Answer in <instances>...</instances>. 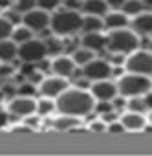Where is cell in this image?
<instances>
[{
  "mask_svg": "<svg viewBox=\"0 0 152 156\" xmlns=\"http://www.w3.org/2000/svg\"><path fill=\"white\" fill-rule=\"evenodd\" d=\"M55 108L60 114L83 118L95 108V98L83 88H66L55 101Z\"/></svg>",
  "mask_w": 152,
  "mask_h": 156,
  "instance_id": "cell-1",
  "label": "cell"
},
{
  "mask_svg": "<svg viewBox=\"0 0 152 156\" xmlns=\"http://www.w3.org/2000/svg\"><path fill=\"white\" fill-rule=\"evenodd\" d=\"M152 88V81L148 75H141V73H125L119 83H117V92L123 98H136V96H143Z\"/></svg>",
  "mask_w": 152,
  "mask_h": 156,
  "instance_id": "cell-2",
  "label": "cell"
},
{
  "mask_svg": "<svg viewBox=\"0 0 152 156\" xmlns=\"http://www.w3.org/2000/svg\"><path fill=\"white\" fill-rule=\"evenodd\" d=\"M106 46L114 53H128V51L137 50L139 37H137V33H134L132 30H126V28L112 30V33L106 39Z\"/></svg>",
  "mask_w": 152,
  "mask_h": 156,
  "instance_id": "cell-3",
  "label": "cell"
},
{
  "mask_svg": "<svg viewBox=\"0 0 152 156\" xmlns=\"http://www.w3.org/2000/svg\"><path fill=\"white\" fill-rule=\"evenodd\" d=\"M50 26H51L53 33H57V35H70L83 28V17L79 11H71V9L59 11L51 17Z\"/></svg>",
  "mask_w": 152,
  "mask_h": 156,
  "instance_id": "cell-4",
  "label": "cell"
},
{
  "mask_svg": "<svg viewBox=\"0 0 152 156\" xmlns=\"http://www.w3.org/2000/svg\"><path fill=\"white\" fill-rule=\"evenodd\" d=\"M125 68L130 73L152 75V51H147V50L132 51V55L125 59Z\"/></svg>",
  "mask_w": 152,
  "mask_h": 156,
  "instance_id": "cell-5",
  "label": "cell"
},
{
  "mask_svg": "<svg viewBox=\"0 0 152 156\" xmlns=\"http://www.w3.org/2000/svg\"><path fill=\"white\" fill-rule=\"evenodd\" d=\"M46 55H48V50H46V42H42V41L31 39L19 46V57L26 62H39Z\"/></svg>",
  "mask_w": 152,
  "mask_h": 156,
  "instance_id": "cell-6",
  "label": "cell"
},
{
  "mask_svg": "<svg viewBox=\"0 0 152 156\" xmlns=\"http://www.w3.org/2000/svg\"><path fill=\"white\" fill-rule=\"evenodd\" d=\"M83 73L88 79H97V81L108 79L112 75V64L103 61V59H94V61H90L88 64L83 66Z\"/></svg>",
  "mask_w": 152,
  "mask_h": 156,
  "instance_id": "cell-7",
  "label": "cell"
},
{
  "mask_svg": "<svg viewBox=\"0 0 152 156\" xmlns=\"http://www.w3.org/2000/svg\"><path fill=\"white\" fill-rule=\"evenodd\" d=\"M66 88H68V81L64 77H59V75L44 77L40 81V94L44 98H59Z\"/></svg>",
  "mask_w": 152,
  "mask_h": 156,
  "instance_id": "cell-8",
  "label": "cell"
},
{
  "mask_svg": "<svg viewBox=\"0 0 152 156\" xmlns=\"http://www.w3.org/2000/svg\"><path fill=\"white\" fill-rule=\"evenodd\" d=\"M22 20H24V26H26V28H29L31 31H40V30H44V28H48V26H50L51 17H50V13H48V11L35 8L33 11L26 13V15L22 17Z\"/></svg>",
  "mask_w": 152,
  "mask_h": 156,
  "instance_id": "cell-9",
  "label": "cell"
},
{
  "mask_svg": "<svg viewBox=\"0 0 152 156\" xmlns=\"http://www.w3.org/2000/svg\"><path fill=\"white\" fill-rule=\"evenodd\" d=\"M90 94L97 99V101H112L116 99V96L119 94L117 92V85H114L112 81L108 79H101V81H95L90 88Z\"/></svg>",
  "mask_w": 152,
  "mask_h": 156,
  "instance_id": "cell-10",
  "label": "cell"
},
{
  "mask_svg": "<svg viewBox=\"0 0 152 156\" xmlns=\"http://www.w3.org/2000/svg\"><path fill=\"white\" fill-rule=\"evenodd\" d=\"M9 110L15 116L28 118L33 112H37V101L31 96H20V98H15L13 101H9Z\"/></svg>",
  "mask_w": 152,
  "mask_h": 156,
  "instance_id": "cell-11",
  "label": "cell"
},
{
  "mask_svg": "<svg viewBox=\"0 0 152 156\" xmlns=\"http://www.w3.org/2000/svg\"><path fill=\"white\" fill-rule=\"evenodd\" d=\"M51 70H53V73L59 75V77H68V75L73 73L75 62H73L71 57H57V59H53V62H51Z\"/></svg>",
  "mask_w": 152,
  "mask_h": 156,
  "instance_id": "cell-12",
  "label": "cell"
},
{
  "mask_svg": "<svg viewBox=\"0 0 152 156\" xmlns=\"http://www.w3.org/2000/svg\"><path fill=\"white\" fill-rule=\"evenodd\" d=\"M132 26H134V33L150 35V33H152V13H150V11L139 13L137 17H134Z\"/></svg>",
  "mask_w": 152,
  "mask_h": 156,
  "instance_id": "cell-13",
  "label": "cell"
},
{
  "mask_svg": "<svg viewBox=\"0 0 152 156\" xmlns=\"http://www.w3.org/2000/svg\"><path fill=\"white\" fill-rule=\"evenodd\" d=\"M121 123L125 125L126 130H141L145 127V116L137 114V112H126L121 116Z\"/></svg>",
  "mask_w": 152,
  "mask_h": 156,
  "instance_id": "cell-14",
  "label": "cell"
},
{
  "mask_svg": "<svg viewBox=\"0 0 152 156\" xmlns=\"http://www.w3.org/2000/svg\"><path fill=\"white\" fill-rule=\"evenodd\" d=\"M81 44H83V48L92 50V51L103 50V48L106 46V37L101 35V33H86V35L81 39Z\"/></svg>",
  "mask_w": 152,
  "mask_h": 156,
  "instance_id": "cell-15",
  "label": "cell"
},
{
  "mask_svg": "<svg viewBox=\"0 0 152 156\" xmlns=\"http://www.w3.org/2000/svg\"><path fill=\"white\" fill-rule=\"evenodd\" d=\"M83 9L88 15L103 17L108 13V2L106 0H86V2H83Z\"/></svg>",
  "mask_w": 152,
  "mask_h": 156,
  "instance_id": "cell-16",
  "label": "cell"
},
{
  "mask_svg": "<svg viewBox=\"0 0 152 156\" xmlns=\"http://www.w3.org/2000/svg\"><path fill=\"white\" fill-rule=\"evenodd\" d=\"M126 15H123L121 11H114V13H108L106 19H105V26H108L110 30H121V28H126Z\"/></svg>",
  "mask_w": 152,
  "mask_h": 156,
  "instance_id": "cell-17",
  "label": "cell"
},
{
  "mask_svg": "<svg viewBox=\"0 0 152 156\" xmlns=\"http://www.w3.org/2000/svg\"><path fill=\"white\" fill-rule=\"evenodd\" d=\"M83 28L86 33H101V30L105 28V20L101 17L86 15V17H83Z\"/></svg>",
  "mask_w": 152,
  "mask_h": 156,
  "instance_id": "cell-18",
  "label": "cell"
},
{
  "mask_svg": "<svg viewBox=\"0 0 152 156\" xmlns=\"http://www.w3.org/2000/svg\"><path fill=\"white\" fill-rule=\"evenodd\" d=\"M15 55H19V48L13 41H0V61H11Z\"/></svg>",
  "mask_w": 152,
  "mask_h": 156,
  "instance_id": "cell-19",
  "label": "cell"
},
{
  "mask_svg": "<svg viewBox=\"0 0 152 156\" xmlns=\"http://www.w3.org/2000/svg\"><path fill=\"white\" fill-rule=\"evenodd\" d=\"M145 9V2H141V0H125L123 6H121V13L123 15H134L137 17L139 13H143Z\"/></svg>",
  "mask_w": 152,
  "mask_h": 156,
  "instance_id": "cell-20",
  "label": "cell"
},
{
  "mask_svg": "<svg viewBox=\"0 0 152 156\" xmlns=\"http://www.w3.org/2000/svg\"><path fill=\"white\" fill-rule=\"evenodd\" d=\"M77 125H79V118H75V116H66V114H62L60 118H57V119L53 121V127H55L57 130H70V129L77 127Z\"/></svg>",
  "mask_w": 152,
  "mask_h": 156,
  "instance_id": "cell-21",
  "label": "cell"
},
{
  "mask_svg": "<svg viewBox=\"0 0 152 156\" xmlns=\"http://www.w3.org/2000/svg\"><path fill=\"white\" fill-rule=\"evenodd\" d=\"M11 37H13V42L24 44V42H28V41H31V39H33V31H31L29 28H26V26H19V28H15V30H13Z\"/></svg>",
  "mask_w": 152,
  "mask_h": 156,
  "instance_id": "cell-22",
  "label": "cell"
},
{
  "mask_svg": "<svg viewBox=\"0 0 152 156\" xmlns=\"http://www.w3.org/2000/svg\"><path fill=\"white\" fill-rule=\"evenodd\" d=\"M73 62L75 64H81V66H85V64H88L90 61H94V51L92 50H86V48H81V50H75V53H73Z\"/></svg>",
  "mask_w": 152,
  "mask_h": 156,
  "instance_id": "cell-23",
  "label": "cell"
},
{
  "mask_svg": "<svg viewBox=\"0 0 152 156\" xmlns=\"http://www.w3.org/2000/svg\"><path fill=\"white\" fill-rule=\"evenodd\" d=\"M128 108H130V112L143 114V112L148 108V103H147V99H143L141 96H136V98H130V99H128Z\"/></svg>",
  "mask_w": 152,
  "mask_h": 156,
  "instance_id": "cell-24",
  "label": "cell"
},
{
  "mask_svg": "<svg viewBox=\"0 0 152 156\" xmlns=\"http://www.w3.org/2000/svg\"><path fill=\"white\" fill-rule=\"evenodd\" d=\"M55 110V101L51 99V98H44V99H40L39 103H37V112L40 114V116H48V114H51Z\"/></svg>",
  "mask_w": 152,
  "mask_h": 156,
  "instance_id": "cell-25",
  "label": "cell"
},
{
  "mask_svg": "<svg viewBox=\"0 0 152 156\" xmlns=\"http://www.w3.org/2000/svg\"><path fill=\"white\" fill-rule=\"evenodd\" d=\"M35 6H37L35 0H19V2H15V4H13L15 11H17V13H22V15H26V13L33 11V9H35Z\"/></svg>",
  "mask_w": 152,
  "mask_h": 156,
  "instance_id": "cell-26",
  "label": "cell"
},
{
  "mask_svg": "<svg viewBox=\"0 0 152 156\" xmlns=\"http://www.w3.org/2000/svg\"><path fill=\"white\" fill-rule=\"evenodd\" d=\"M13 24L6 19V17H0V41H6L11 33H13Z\"/></svg>",
  "mask_w": 152,
  "mask_h": 156,
  "instance_id": "cell-27",
  "label": "cell"
},
{
  "mask_svg": "<svg viewBox=\"0 0 152 156\" xmlns=\"http://www.w3.org/2000/svg\"><path fill=\"white\" fill-rule=\"evenodd\" d=\"M46 50H48V53L57 55V53L62 51V44H60V41H57V39H48V41H46Z\"/></svg>",
  "mask_w": 152,
  "mask_h": 156,
  "instance_id": "cell-28",
  "label": "cell"
},
{
  "mask_svg": "<svg viewBox=\"0 0 152 156\" xmlns=\"http://www.w3.org/2000/svg\"><path fill=\"white\" fill-rule=\"evenodd\" d=\"M95 110L99 114H106V112H112L114 110V105H112V101H99L95 105Z\"/></svg>",
  "mask_w": 152,
  "mask_h": 156,
  "instance_id": "cell-29",
  "label": "cell"
},
{
  "mask_svg": "<svg viewBox=\"0 0 152 156\" xmlns=\"http://www.w3.org/2000/svg\"><path fill=\"white\" fill-rule=\"evenodd\" d=\"M57 4H59L57 0H39V2H37L39 9H44V11H50V9H53Z\"/></svg>",
  "mask_w": 152,
  "mask_h": 156,
  "instance_id": "cell-30",
  "label": "cell"
},
{
  "mask_svg": "<svg viewBox=\"0 0 152 156\" xmlns=\"http://www.w3.org/2000/svg\"><path fill=\"white\" fill-rule=\"evenodd\" d=\"M19 94H22V96H31V94H35V87L33 85H22L20 88H19Z\"/></svg>",
  "mask_w": 152,
  "mask_h": 156,
  "instance_id": "cell-31",
  "label": "cell"
},
{
  "mask_svg": "<svg viewBox=\"0 0 152 156\" xmlns=\"http://www.w3.org/2000/svg\"><path fill=\"white\" fill-rule=\"evenodd\" d=\"M108 130L117 134V132H123V130H126V129H125V125H123V123H116V121H114V123L108 127Z\"/></svg>",
  "mask_w": 152,
  "mask_h": 156,
  "instance_id": "cell-32",
  "label": "cell"
},
{
  "mask_svg": "<svg viewBox=\"0 0 152 156\" xmlns=\"http://www.w3.org/2000/svg\"><path fill=\"white\" fill-rule=\"evenodd\" d=\"M90 129H92L94 132H103V130H105L106 127H105V121H94Z\"/></svg>",
  "mask_w": 152,
  "mask_h": 156,
  "instance_id": "cell-33",
  "label": "cell"
},
{
  "mask_svg": "<svg viewBox=\"0 0 152 156\" xmlns=\"http://www.w3.org/2000/svg\"><path fill=\"white\" fill-rule=\"evenodd\" d=\"M64 4H66L68 9H71V11H75V8H83V2H73V0H71V2H70V0H66Z\"/></svg>",
  "mask_w": 152,
  "mask_h": 156,
  "instance_id": "cell-34",
  "label": "cell"
},
{
  "mask_svg": "<svg viewBox=\"0 0 152 156\" xmlns=\"http://www.w3.org/2000/svg\"><path fill=\"white\" fill-rule=\"evenodd\" d=\"M28 79H29L31 83H40V79H44V77H42L40 73H35V72H33V73L28 75Z\"/></svg>",
  "mask_w": 152,
  "mask_h": 156,
  "instance_id": "cell-35",
  "label": "cell"
},
{
  "mask_svg": "<svg viewBox=\"0 0 152 156\" xmlns=\"http://www.w3.org/2000/svg\"><path fill=\"white\" fill-rule=\"evenodd\" d=\"M8 123V114L2 110V108H0V127H4Z\"/></svg>",
  "mask_w": 152,
  "mask_h": 156,
  "instance_id": "cell-36",
  "label": "cell"
},
{
  "mask_svg": "<svg viewBox=\"0 0 152 156\" xmlns=\"http://www.w3.org/2000/svg\"><path fill=\"white\" fill-rule=\"evenodd\" d=\"M103 118H105V121H114V119H116V114H114V110H112V112L103 114Z\"/></svg>",
  "mask_w": 152,
  "mask_h": 156,
  "instance_id": "cell-37",
  "label": "cell"
},
{
  "mask_svg": "<svg viewBox=\"0 0 152 156\" xmlns=\"http://www.w3.org/2000/svg\"><path fill=\"white\" fill-rule=\"evenodd\" d=\"M22 72H24L26 75H29V73H33V66H31V64H24V66H22Z\"/></svg>",
  "mask_w": 152,
  "mask_h": 156,
  "instance_id": "cell-38",
  "label": "cell"
},
{
  "mask_svg": "<svg viewBox=\"0 0 152 156\" xmlns=\"http://www.w3.org/2000/svg\"><path fill=\"white\" fill-rule=\"evenodd\" d=\"M6 73H11V66H2L0 68V75H6Z\"/></svg>",
  "mask_w": 152,
  "mask_h": 156,
  "instance_id": "cell-39",
  "label": "cell"
},
{
  "mask_svg": "<svg viewBox=\"0 0 152 156\" xmlns=\"http://www.w3.org/2000/svg\"><path fill=\"white\" fill-rule=\"evenodd\" d=\"M0 6H2V8H8V6H11V2H8V0H0Z\"/></svg>",
  "mask_w": 152,
  "mask_h": 156,
  "instance_id": "cell-40",
  "label": "cell"
},
{
  "mask_svg": "<svg viewBox=\"0 0 152 156\" xmlns=\"http://www.w3.org/2000/svg\"><path fill=\"white\" fill-rule=\"evenodd\" d=\"M145 6H148V8L152 9V2H145ZM150 13H152V11H150Z\"/></svg>",
  "mask_w": 152,
  "mask_h": 156,
  "instance_id": "cell-41",
  "label": "cell"
},
{
  "mask_svg": "<svg viewBox=\"0 0 152 156\" xmlns=\"http://www.w3.org/2000/svg\"><path fill=\"white\" fill-rule=\"evenodd\" d=\"M148 119H150V123H152V112H150V114H148Z\"/></svg>",
  "mask_w": 152,
  "mask_h": 156,
  "instance_id": "cell-42",
  "label": "cell"
},
{
  "mask_svg": "<svg viewBox=\"0 0 152 156\" xmlns=\"http://www.w3.org/2000/svg\"><path fill=\"white\" fill-rule=\"evenodd\" d=\"M150 51H152V42H150Z\"/></svg>",
  "mask_w": 152,
  "mask_h": 156,
  "instance_id": "cell-43",
  "label": "cell"
}]
</instances>
